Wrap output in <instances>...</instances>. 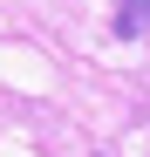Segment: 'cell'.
<instances>
[{
	"instance_id": "1",
	"label": "cell",
	"mask_w": 150,
	"mask_h": 157,
	"mask_svg": "<svg viewBox=\"0 0 150 157\" xmlns=\"http://www.w3.org/2000/svg\"><path fill=\"white\" fill-rule=\"evenodd\" d=\"M116 34H150V0H116Z\"/></svg>"
}]
</instances>
